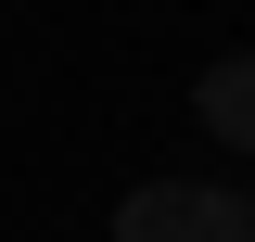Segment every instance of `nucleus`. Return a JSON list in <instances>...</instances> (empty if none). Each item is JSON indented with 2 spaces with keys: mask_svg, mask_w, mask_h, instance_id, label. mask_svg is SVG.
<instances>
[{
  "mask_svg": "<svg viewBox=\"0 0 255 242\" xmlns=\"http://www.w3.org/2000/svg\"><path fill=\"white\" fill-rule=\"evenodd\" d=\"M115 242H255V204L217 179H153L115 204Z\"/></svg>",
  "mask_w": 255,
  "mask_h": 242,
  "instance_id": "nucleus-1",
  "label": "nucleus"
},
{
  "mask_svg": "<svg viewBox=\"0 0 255 242\" xmlns=\"http://www.w3.org/2000/svg\"><path fill=\"white\" fill-rule=\"evenodd\" d=\"M191 115L217 127L230 153H255V51H230V64H204V90H191Z\"/></svg>",
  "mask_w": 255,
  "mask_h": 242,
  "instance_id": "nucleus-2",
  "label": "nucleus"
}]
</instances>
